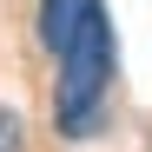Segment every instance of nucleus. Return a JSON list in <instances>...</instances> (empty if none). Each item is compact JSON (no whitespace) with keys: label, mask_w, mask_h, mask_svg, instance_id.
I'll use <instances>...</instances> for the list:
<instances>
[{"label":"nucleus","mask_w":152,"mask_h":152,"mask_svg":"<svg viewBox=\"0 0 152 152\" xmlns=\"http://www.w3.org/2000/svg\"><path fill=\"white\" fill-rule=\"evenodd\" d=\"M53 80V132L60 139H93L99 126H106V93H113V73H119V53H113V20H99V27L73 46Z\"/></svg>","instance_id":"nucleus-1"},{"label":"nucleus","mask_w":152,"mask_h":152,"mask_svg":"<svg viewBox=\"0 0 152 152\" xmlns=\"http://www.w3.org/2000/svg\"><path fill=\"white\" fill-rule=\"evenodd\" d=\"M99 20H106V0H40V13H33V33H40V46L53 60H66L73 46H80Z\"/></svg>","instance_id":"nucleus-2"},{"label":"nucleus","mask_w":152,"mask_h":152,"mask_svg":"<svg viewBox=\"0 0 152 152\" xmlns=\"http://www.w3.org/2000/svg\"><path fill=\"white\" fill-rule=\"evenodd\" d=\"M0 152H27V119L13 106H0Z\"/></svg>","instance_id":"nucleus-3"}]
</instances>
